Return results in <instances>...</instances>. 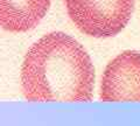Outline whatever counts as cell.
Here are the masks:
<instances>
[{
    "label": "cell",
    "instance_id": "cell-1",
    "mask_svg": "<svg viewBox=\"0 0 140 126\" xmlns=\"http://www.w3.org/2000/svg\"><path fill=\"white\" fill-rule=\"evenodd\" d=\"M95 68L72 36L53 32L28 49L21 67V88L30 102H90Z\"/></svg>",
    "mask_w": 140,
    "mask_h": 126
},
{
    "label": "cell",
    "instance_id": "cell-2",
    "mask_svg": "<svg viewBox=\"0 0 140 126\" xmlns=\"http://www.w3.org/2000/svg\"><path fill=\"white\" fill-rule=\"evenodd\" d=\"M64 4L71 21L82 33L111 37L129 23L134 0H64Z\"/></svg>",
    "mask_w": 140,
    "mask_h": 126
},
{
    "label": "cell",
    "instance_id": "cell-3",
    "mask_svg": "<svg viewBox=\"0 0 140 126\" xmlns=\"http://www.w3.org/2000/svg\"><path fill=\"white\" fill-rule=\"evenodd\" d=\"M99 97L104 102H140V52L125 50L106 65Z\"/></svg>",
    "mask_w": 140,
    "mask_h": 126
},
{
    "label": "cell",
    "instance_id": "cell-4",
    "mask_svg": "<svg viewBox=\"0 0 140 126\" xmlns=\"http://www.w3.org/2000/svg\"><path fill=\"white\" fill-rule=\"evenodd\" d=\"M52 0H0V23L12 33L35 28L47 14Z\"/></svg>",
    "mask_w": 140,
    "mask_h": 126
}]
</instances>
